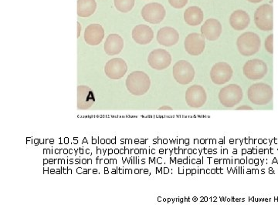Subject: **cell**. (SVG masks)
I'll list each match as a JSON object with an SVG mask.
<instances>
[{
    "mask_svg": "<svg viewBox=\"0 0 278 208\" xmlns=\"http://www.w3.org/2000/svg\"><path fill=\"white\" fill-rule=\"evenodd\" d=\"M125 85L131 94L143 96L150 89L151 80L145 72L134 71L127 77Z\"/></svg>",
    "mask_w": 278,
    "mask_h": 208,
    "instance_id": "6da1fadb",
    "label": "cell"
},
{
    "mask_svg": "<svg viewBox=\"0 0 278 208\" xmlns=\"http://www.w3.org/2000/svg\"><path fill=\"white\" fill-rule=\"evenodd\" d=\"M273 96V89L267 83H254L247 90L249 100L257 106L267 105L271 102Z\"/></svg>",
    "mask_w": 278,
    "mask_h": 208,
    "instance_id": "7a4b0ae2",
    "label": "cell"
},
{
    "mask_svg": "<svg viewBox=\"0 0 278 208\" xmlns=\"http://www.w3.org/2000/svg\"><path fill=\"white\" fill-rule=\"evenodd\" d=\"M237 46L241 55L251 57L260 50L261 39L257 33L246 32L238 37Z\"/></svg>",
    "mask_w": 278,
    "mask_h": 208,
    "instance_id": "3957f363",
    "label": "cell"
},
{
    "mask_svg": "<svg viewBox=\"0 0 278 208\" xmlns=\"http://www.w3.org/2000/svg\"><path fill=\"white\" fill-rule=\"evenodd\" d=\"M243 96L242 88L238 84H229L222 87L218 95L221 105L227 108L238 105L242 101Z\"/></svg>",
    "mask_w": 278,
    "mask_h": 208,
    "instance_id": "277c9868",
    "label": "cell"
},
{
    "mask_svg": "<svg viewBox=\"0 0 278 208\" xmlns=\"http://www.w3.org/2000/svg\"><path fill=\"white\" fill-rule=\"evenodd\" d=\"M273 8L270 4H263L254 13V23L262 31H271L273 29Z\"/></svg>",
    "mask_w": 278,
    "mask_h": 208,
    "instance_id": "5b68a950",
    "label": "cell"
},
{
    "mask_svg": "<svg viewBox=\"0 0 278 208\" xmlns=\"http://www.w3.org/2000/svg\"><path fill=\"white\" fill-rule=\"evenodd\" d=\"M244 76L250 80H260L267 75L268 67L264 61L253 59L247 61L243 67Z\"/></svg>",
    "mask_w": 278,
    "mask_h": 208,
    "instance_id": "8992f818",
    "label": "cell"
},
{
    "mask_svg": "<svg viewBox=\"0 0 278 208\" xmlns=\"http://www.w3.org/2000/svg\"><path fill=\"white\" fill-rule=\"evenodd\" d=\"M172 74L177 83L187 85L194 80L195 70L188 61H179L173 66Z\"/></svg>",
    "mask_w": 278,
    "mask_h": 208,
    "instance_id": "52a82bcc",
    "label": "cell"
},
{
    "mask_svg": "<svg viewBox=\"0 0 278 208\" xmlns=\"http://www.w3.org/2000/svg\"><path fill=\"white\" fill-rule=\"evenodd\" d=\"M166 15L165 7L159 3L146 4L142 10V16L145 21L152 24L160 23Z\"/></svg>",
    "mask_w": 278,
    "mask_h": 208,
    "instance_id": "ba28073f",
    "label": "cell"
},
{
    "mask_svg": "<svg viewBox=\"0 0 278 208\" xmlns=\"http://www.w3.org/2000/svg\"><path fill=\"white\" fill-rule=\"evenodd\" d=\"M234 70L230 65L225 62L216 63L210 70V78L213 83L222 85L232 78Z\"/></svg>",
    "mask_w": 278,
    "mask_h": 208,
    "instance_id": "9c48e42d",
    "label": "cell"
},
{
    "mask_svg": "<svg viewBox=\"0 0 278 208\" xmlns=\"http://www.w3.org/2000/svg\"><path fill=\"white\" fill-rule=\"evenodd\" d=\"M207 100L206 90L200 85H193L186 92V102L192 108H200Z\"/></svg>",
    "mask_w": 278,
    "mask_h": 208,
    "instance_id": "30bf717a",
    "label": "cell"
},
{
    "mask_svg": "<svg viewBox=\"0 0 278 208\" xmlns=\"http://www.w3.org/2000/svg\"><path fill=\"white\" fill-rule=\"evenodd\" d=\"M148 62L152 69L163 70L170 66L172 57L165 49H156L149 54Z\"/></svg>",
    "mask_w": 278,
    "mask_h": 208,
    "instance_id": "8fae6325",
    "label": "cell"
},
{
    "mask_svg": "<svg viewBox=\"0 0 278 208\" xmlns=\"http://www.w3.org/2000/svg\"><path fill=\"white\" fill-rule=\"evenodd\" d=\"M127 71L128 65L121 58L111 59L105 64V74L111 80H117L122 78L126 74Z\"/></svg>",
    "mask_w": 278,
    "mask_h": 208,
    "instance_id": "7c38bea8",
    "label": "cell"
},
{
    "mask_svg": "<svg viewBox=\"0 0 278 208\" xmlns=\"http://www.w3.org/2000/svg\"><path fill=\"white\" fill-rule=\"evenodd\" d=\"M184 46L190 55L200 56L203 54L206 46L205 37L200 33H190L186 37Z\"/></svg>",
    "mask_w": 278,
    "mask_h": 208,
    "instance_id": "4fadbf2b",
    "label": "cell"
},
{
    "mask_svg": "<svg viewBox=\"0 0 278 208\" xmlns=\"http://www.w3.org/2000/svg\"><path fill=\"white\" fill-rule=\"evenodd\" d=\"M222 25L216 19H208L201 26V33L205 39L215 41L219 39L222 33Z\"/></svg>",
    "mask_w": 278,
    "mask_h": 208,
    "instance_id": "5bb4252c",
    "label": "cell"
},
{
    "mask_svg": "<svg viewBox=\"0 0 278 208\" xmlns=\"http://www.w3.org/2000/svg\"><path fill=\"white\" fill-rule=\"evenodd\" d=\"M86 43L90 46L99 45L105 37V29L100 24H90L87 26L83 34Z\"/></svg>",
    "mask_w": 278,
    "mask_h": 208,
    "instance_id": "9a60e30c",
    "label": "cell"
},
{
    "mask_svg": "<svg viewBox=\"0 0 278 208\" xmlns=\"http://www.w3.org/2000/svg\"><path fill=\"white\" fill-rule=\"evenodd\" d=\"M95 102L93 90L89 86L77 87V109L86 111L91 108Z\"/></svg>",
    "mask_w": 278,
    "mask_h": 208,
    "instance_id": "2e32d148",
    "label": "cell"
},
{
    "mask_svg": "<svg viewBox=\"0 0 278 208\" xmlns=\"http://www.w3.org/2000/svg\"><path fill=\"white\" fill-rule=\"evenodd\" d=\"M157 41L160 45L164 46H172L178 43L179 40V34L178 31L170 26L161 28L158 31Z\"/></svg>",
    "mask_w": 278,
    "mask_h": 208,
    "instance_id": "e0dca14e",
    "label": "cell"
},
{
    "mask_svg": "<svg viewBox=\"0 0 278 208\" xmlns=\"http://www.w3.org/2000/svg\"><path fill=\"white\" fill-rule=\"evenodd\" d=\"M131 36L136 43L147 45L150 43L154 38V33L152 28L147 25L140 24L134 26Z\"/></svg>",
    "mask_w": 278,
    "mask_h": 208,
    "instance_id": "ac0fdd59",
    "label": "cell"
},
{
    "mask_svg": "<svg viewBox=\"0 0 278 208\" xmlns=\"http://www.w3.org/2000/svg\"><path fill=\"white\" fill-rule=\"evenodd\" d=\"M124 48V40L118 34L112 33L107 37L104 49L108 56H115L119 54Z\"/></svg>",
    "mask_w": 278,
    "mask_h": 208,
    "instance_id": "d6986e66",
    "label": "cell"
},
{
    "mask_svg": "<svg viewBox=\"0 0 278 208\" xmlns=\"http://www.w3.org/2000/svg\"><path fill=\"white\" fill-rule=\"evenodd\" d=\"M250 23V16L247 12L242 10H235L229 17L230 26L235 30L241 31L248 27Z\"/></svg>",
    "mask_w": 278,
    "mask_h": 208,
    "instance_id": "ffe728a7",
    "label": "cell"
},
{
    "mask_svg": "<svg viewBox=\"0 0 278 208\" xmlns=\"http://www.w3.org/2000/svg\"><path fill=\"white\" fill-rule=\"evenodd\" d=\"M203 18L204 13L203 10L197 6L189 7L184 13V20L190 26H198L203 21Z\"/></svg>",
    "mask_w": 278,
    "mask_h": 208,
    "instance_id": "44dd1931",
    "label": "cell"
},
{
    "mask_svg": "<svg viewBox=\"0 0 278 208\" xmlns=\"http://www.w3.org/2000/svg\"><path fill=\"white\" fill-rule=\"evenodd\" d=\"M97 9L95 0H77V15L80 17H89Z\"/></svg>",
    "mask_w": 278,
    "mask_h": 208,
    "instance_id": "7402d4cb",
    "label": "cell"
},
{
    "mask_svg": "<svg viewBox=\"0 0 278 208\" xmlns=\"http://www.w3.org/2000/svg\"><path fill=\"white\" fill-rule=\"evenodd\" d=\"M135 0H114L115 8L121 13H128L132 10Z\"/></svg>",
    "mask_w": 278,
    "mask_h": 208,
    "instance_id": "603a6c76",
    "label": "cell"
},
{
    "mask_svg": "<svg viewBox=\"0 0 278 208\" xmlns=\"http://www.w3.org/2000/svg\"><path fill=\"white\" fill-rule=\"evenodd\" d=\"M273 35L272 33V34H270L267 36V39H265V43H264L266 50L270 54H273Z\"/></svg>",
    "mask_w": 278,
    "mask_h": 208,
    "instance_id": "cb8c5ba5",
    "label": "cell"
},
{
    "mask_svg": "<svg viewBox=\"0 0 278 208\" xmlns=\"http://www.w3.org/2000/svg\"><path fill=\"white\" fill-rule=\"evenodd\" d=\"M169 2L173 8L181 9L187 5L188 0H169Z\"/></svg>",
    "mask_w": 278,
    "mask_h": 208,
    "instance_id": "d4e9b609",
    "label": "cell"
},
{
    "mask_svg": "<svg viewBox=\"0 0 278 208\" xmlns=\"http://www.w3.org/2000/svg\"><path fill=\"white\" fill-rule=\"evenodd\" d=\"M80 30H81V26H80V23L77 22V38L80 37Z\"/></svg>",
    "mask_w": 278,
    "mask_h": 208,
    "instance_id": "484cf974",
    "label": "cell"
},
{
    "mask_svg": "<svg viewBox=\"0 0 278 208\" xmlns=\"http://www.w3.org/2000/svg\"><path fill=\"white\" fill-rule=\"evenodd\" d=\"M248 2L253 3V4H258V3L262 2L263 0H247Z\"/></svg>",
    "mask_w": 278,
    "mask_h": 208,
    "instance_id": "4316f807",
    "label": "cell"
},
{
    "mask_svg": "<svg viewBox=\"0 0 278 208\" xmlns=\"http://www.w3.org/2000/svg\"><path fill=\"white\" fill-rule=\"evenodd\" d=\"M238 110H252V108H250V107L244 106L238 108Z\"/></svg>",
    "mask_w": 278,
    "mask_h": 208,
    "instance_id": "83f0119b",
    "label": "cell"
},
{
    "mask_svg": "<svg viewBox=\"0 0 278 208\" xmlns=\"http://www.w3.org/2000/svg\"><path fill=\"white\" fill-rule=\"evenodd\" d=\"M270 1H271V2H273V0H270Z\"/></svg>",
    "mask_w": 278,
    "mask_h": 208,
    "instance_id": "f1b7e54d",
    "label": "cell"
}]
</instances>
